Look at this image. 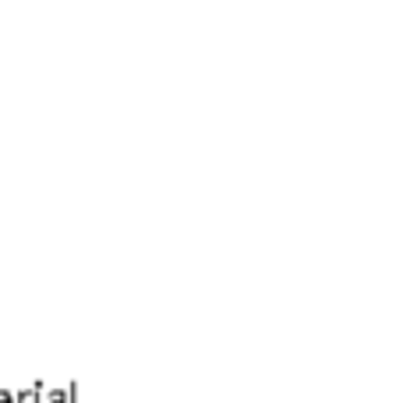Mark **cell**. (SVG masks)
I'll list each match as a JSON object with an SVG mask.
<instances>
[{
    "instance_id": "cell-2",
    "label": "cell",
    "mask_w": 400,
    "mask_h": 403,
    "mask_svg": "<svg viewBox=\"0 0 400 403\" xmlns=\"http://www.w3.org/2000/svg\"><path fill=\"white\" fill-rule=\"evenodd\" d=\"M43 403H71V393L68 389H47L43 393Z\"/></svg>"
},
{
    "instance_id": "cell-1",
    "label": "cell",
    "mask_w": 400,
    "mask_h": 403,
    "mask_svg": "<svg viewBox=\"0 0 400 403\" xmlns=\"http://www.w3.org/2000/svg\"><path fill=\"white\" fill-rule=\"evenodd\" d=\"M43 393H47V386H43V382H36V386L14 393V400H18V403H43Z\"/></svg>"
},
{
    "instance_id": "cell-3",
    "label": "cell",
    "mask_w": 400,
    "mask_h": 403,
    "mask_svg": "<svg viewBox=\"0 0 400 403\" xmlns=\"http://www.w3.org/2000/svg\"><path fill=\"white\" fill-rule=\"evenodd\" d=\"M0 403H18V400H14L11 389H0Z\"/></svg>"
}]
</instances>
